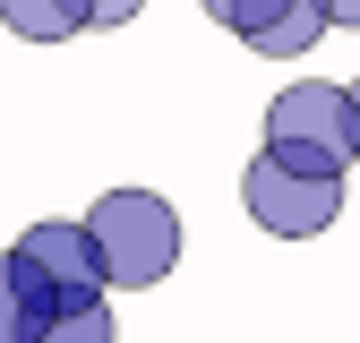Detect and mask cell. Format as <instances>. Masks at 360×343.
I'll use <instances>...</instances> for the list:
<instances>
[{"label":"cell","mask_w":360,"mask_h":343,"mask_svg":"<svg viewBox=\"0 0 360 343\" xmlns=\"http://www.w3.org/2000/svg\"><path fill=\"white\" fill-rule=\"evenodd\" d=\"M266 146L292 155V163H318V172H343L360 163V103L352 86H326V77H300L266 103Z\"/></svg>","instance_id":"1"},{"label":"cell","mask_w":360,"mask_h":343,"mask_svg":"<svg viewBox=\"0 0 360 343\" xmlns=\"http://www.w3.org/2000/svg\"><path fill=\"white\" fill-rule=\"evenodd\" d=\"M95 249H103V275L112 283H163L172 266H180V214L155 198V189H112V198H95Z\"/></svg>","instance_id":"2"},{"label":"cell","mask_w":360,"mask_h":343,"mask_svg":"<svg viewBox=\"0 0 360 343\" xmlns=\"http://www.w3.org/2000/svg\"><path fill=\"white\" fill-rule=\"evenodd\" d=\"M240 206H249L257 232H275V240H309V232L335 224V206H343V172L292 163V155L266 146V155L249 163V181H240Z\"/></svg>","instance_id":"3"},{"label":"cell","mask_w":360,"mask_h":343,"mask_svg":"<svg viewBox=\"0 0 360 343\" xmlns=\"http://www.w3.org/2000/svg\"><path fill=\"white\" fill-rule=\"evenodd\" d=\"M206 18H214V26H232L240 43H257L266 60H300L309 43L335 26V18H326V0H206Z\"/></svg>","instance_id":"4"},{"label":"cell","mask_w":360,"mask_h":343,"mask_svg":"<svg viewBox=\"0 0 360 343\" xmlns=\"http://www.w3.org/2000/svg\"><path fill=\"white\" fill-rule=\"evenodd\" d=\"M18 249L43 266V283H52L60 300H103V249H95V224H34L18 232Z\"/></svg>","instance_id":"5"},{"label":"cell","mask_w":360,"mask_h":343,"mask_svg":"<svg viewBox=\"0 0 360 343\" xmlns=\"http://www.w3.org/2000/svg\"><path fill=\"white\" fill-rule=\"evenodd\" d=\"M0 18L18 43H69L95 26V0H0Z\"/></svg>","instance_id":"6"},{"label":"cell","mask_w":360,"mask_h":343,"mask_svg":"<svg viewBox=\"0 0 360 343\" xmlns=\"http://www.w3.org/2000/svg\"><path fill=\"white\" fill-rule=\"evenodd\" d=\"M112 335H120V326H112V309H103V300H77V309H60L34 343H112Z\"/></svg>","instance_id":"7"},{"label":"cell","mask_w":360,"mask_h":343,"mask_svg":"<svg viewBox=\"0 0 360 343\" xmlns=\"http://www.w3.org/2000/svg\"><path fill=\"white\" fill-rule=\"evenodd\" d=\"M138 9H146V0H95V18H103V26H129Z\"/></svg>","instance_id":"8"},{"label":"cell","mask_w":360,"mask_h":343,"mask_svg":"<svg viewBox=\"0 0 360 343\" xmlns=\"http://www.w3.org/2000/svg\"><path fill=\"white\" fill-rule=\"evenodd\" d=\"M326 18L335 26H360V0H326Z\"/></svg>","instance_id":"9"},{"label":"cell","mask_w":360,"mask_h":343,"mask_svg":"<svg viewBox=\"0 0 360 343\" xmlns=\"http://www.w3.org/2000/svg\"><path fill=\"white\" fill-rule=\"evenodd\" d=\"M352 103H360V77H352Z\"/></svg>","instance_id":"10"}]
</instances>
